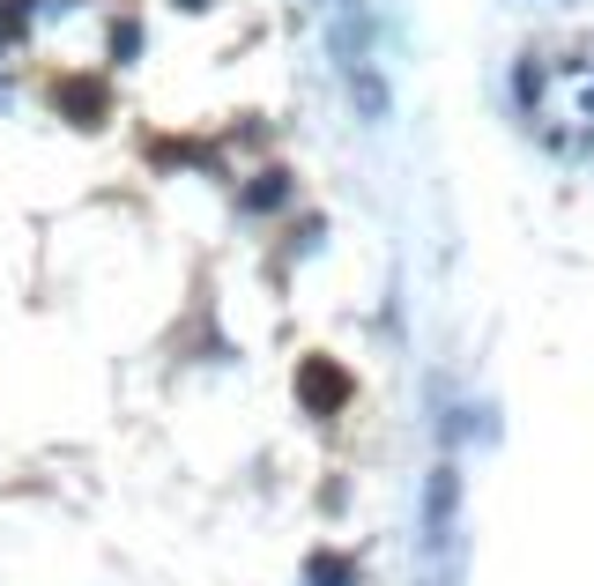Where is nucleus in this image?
Segmentation results:
<instances>
[{"label":"nucleus","instance_id":"nucleus-2","mask_svg":"<svg viewBox=\"0 0 594 586\" xmlns=\"http://www.w3.org/2000/svg\"><path fill=\"white\" fill-rule=\"evenodd\" d=\"M453 467H439V475H431V542H445V527H453Z\"/></svg>","mask_w":594,"mask_h":586},{"label":"nucleus","instance_id":"nucleus-1","mask_svg":"<svg viewBox=\"0 0 594 586\" xmlns=\"http://www.w3.org/2000/svg\"><path fill=\"white\" fill-rule=\"evenodd\" d=\"M297 387H305V401H313V409H320V415H335V409H342V401H349V379H342V371H335V364H320V357H313V364L297 371Z\"/></svg>","mask_w":594,"mask_h":586}]
</instances>
